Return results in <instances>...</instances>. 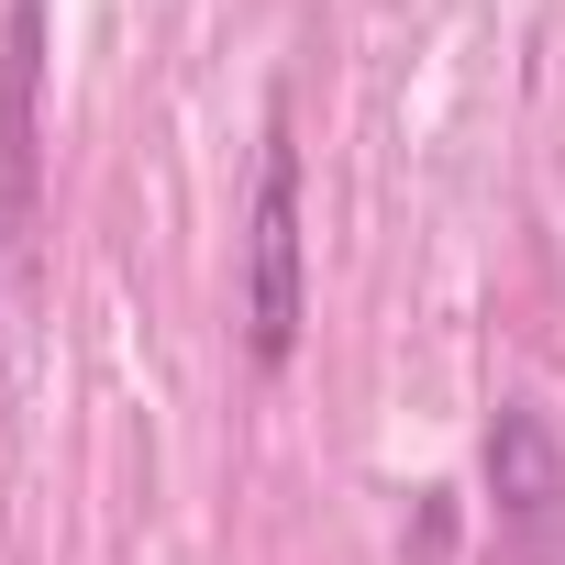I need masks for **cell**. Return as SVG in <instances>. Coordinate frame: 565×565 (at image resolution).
I'll return each instance as SVG.
<instances>
[{
	"label": "cell",
	"instance_id": "cell-1",
	"mask_svg": "<svg viewBox=\"0 0 565 565\" xmlns=\"http://www.w3.org/2000/svg\"><path fill=\"white\" fill-rule=\"evenodd\" d=\"M244 344H255V366H289V344H300V145H289V122H266V156H255V211H244Z\"/></svg>",
	"mask_w": 565,
	"mask_h": 565
},
{
	"label": "cell",
	"instance_id": "cell-2",
	"mask_svg": "<svg viewBox=\"0 0 565 565\" xmlns=\"http://www.w3.org/2000/svg\"><path fill=\"white\" fill-rule=\"evenodd\" d=\"M488 477H499V510L532 521V532L565 510V455H554V433H543L532 411H499V433H488Z\"/></svg>",
	"mask_w": 565,
	"mask_h": 565
},
{
	"label": "cell",
	"instance_id": "cell-3",
	"mask_svg": "<svg viewBox=\"0 0 565 565\" xmlns=\"http://www.w3.org/2000/svg\"><path fill=\"white\" fill-rule=\"evenodd\" d=\"M34 34H45V12L23 0L12 12V200L34 211Z\"/></svg>",
	"mask_w": 565,
	"mask_h": 565
}]
</instances>
